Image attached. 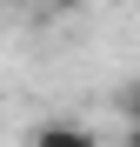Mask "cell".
I'll list each match as a JSON object with an SVG mask.
<instances>
[{"label":"cell","instance_id":"cell-1","mask_svg":"<svg viewBox=\"0 0 140 147\" xmlns=\"http://www.w3.org/2000/svg\"><path fill=\"white\" fill-rule=\"evenodd\" d=\"M33 147H100V140H93L80 120H47V127L33 134Z\"/></svg>","mask_w":140,"mask_h":147},{"label":"cell","instance_id":"cell-2","mask_svg":"<svg viewBox=\"0 0 140 147\" xmlns=\"http://www.w3.org/2000/svg\"><path fill=\"white\" fill-rule=\"evenodd\" d=\"M113 107H120V120H127V127H140V74H133L120 94H113Z\"/></svg>","mask_w":140,"mask_h":147},{"label":"cell","instance_id":"cell-3","mask_svg":"<svg viewBox=\"0 0 140 147\" xmlns=\"http://www.w3.org/2000/svg\"><path fill=\"white\" fill-rule=\"evenodd\" d=\"M127 147H140V127H127Z\"/></svg>","mask_w":140,"mask_h":147}]
</instances>
